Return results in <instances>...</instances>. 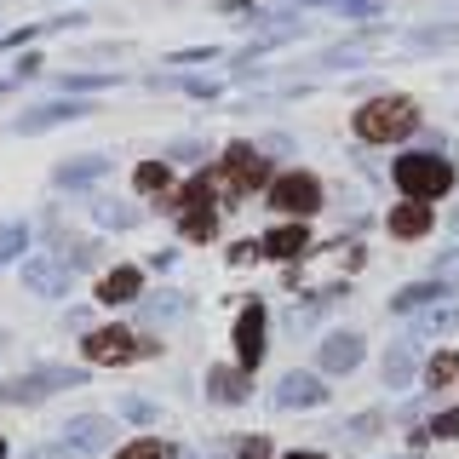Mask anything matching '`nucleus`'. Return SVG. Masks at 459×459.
Here are the masks:
<instances>
[{"label":"nucleus","mask_w":459,"mask_h":459,"mask_svg":"<svg viewBox=\"0 0 459 459\" xmlns=\"http://www.w3.org/2000/svg\"><path fill=\"white\" fill-rule=\"evenodd\" d=\"M138 287H143V276H138L133 264H121V270H109V276H104L98 299H104V305H126V299H138Z\"/></svg>","instance_id":"nucleus-11"},{"label":"nucleus","mask_w":459,"mask_h":459,"mask_svg":"<svg viewBox=\"0 0 459 459\" xmlns=\"http://www.w3.org/2000/svg\"><path fill=\"white\" fill-rule=\"evenodd\" d=\"M442 270H459V253H448V258H442Z\"/></svg>","instance_id":"nucleus-23"},{"label":"nucleus","mask_w":459,"mask_h":459,"mask_svg":"<svg viewBox=\"0 0 459 459\" xmlns=\"http://www.w3.org/2000/svg\"><path fill=\"white\" fill-rule=\"evenodd\" d=\"M322 396H327V385L310 379V373H287V379L276 385V408H316Z\"/></svg>","instance_id":"nucleus-8"},{"label":"nucleus","mask_w":459,"mask_h":459,"mask_svg":"<svg viewBox=\"0 0 459 459\" xmlns=\"http://www.w3.org/2000/svg\"><path fill=\"white\" fill-rule=\"evenodd\" d=\"M356 362H362V339H356V333L322 339V368H327V373H351Z\"/></svg>","instance_id":"nucleus-9"},{"label":"nucleus","mask_w":459,"mask_h":459,"mask_svg":"<svg viewBox=\"0 0 459 459\" xmlns=\"http://www.w3.org/2000/svg\"><path fill=\"white\" fill-rule=\"evenodd\" d=\"M305 247H310V230H305V224H276V230L264 236V253H270V258H299Z\"/></svg>","instance_id":"nucleus-10"},{"label":"nucleus","mask_w":459,"mask_h":459,"mask_svg":"<svg viewBox=\"0 0 459 459\" xmlns=\"http://www.w3.org/2000/svg\"><path fill=\"white\" fill-rule=\"evenodd\" d=\"M69 437H75V448H98V442L109 437V425L104 420H75V425H69Z\"/></svg>","instance_id":"nucleus-16"},{"label":"nucleus","mask_w":459,"mask_h":459,"mask_svg":"<svg viewBox=\"0 0 459 459\" xmlns=\"http://www.w3.org/2000/svg\"><path fill=\"white\" fill-rule=\"evenodd\" d=\"M184 236H190V241H212V212L207 207L184 212Z\"/></svg>","instance_id":"nucleus-17"},{"label":"nucleus","mask_w":459,"mask_h":459,"mask_svg":"<svg viewBox=\"0 0 459 459\" xmlns=\"http://www.w3.org/2000/svg\"><path fill=\"white\" fill-rule=\"evenodd\" d=\"M430 430H437V437H459V408L437 413V425H430Z\"/></svg>","instance_id":"nucleus-22"},{"label":"nucleus","mask_w":459,"mask_h":459,"mask_svg":"<svg viewBox=\"0 0 459 459\" xmlns=\"http://www.w3.org/2000/svg\"><path fill=\"white\" fill-rule=\"evenodd\" d=\"M236 356H241V368H258V356H264V305H241V316H236Z\"/></svg>","instance_id":"nucleus-6"},{"label":"nucleus","mask_w":459,"mask_h":459,"mask_svg":"<svg viewBox=\"0 0 459 459\" xmlns=\"http://www.w3.org/2000/svg\"><path fill=\"white\" fill-rule=\"evenodd\" d=\"M115 459H172L167 442H133V448H121Z\"/></svg>","instance_id":"nucleus-19"},{"label":"nucleus","mask_w":459,"mask_h":459,"mask_svg":"<svg viewBox=\"0 0 459 459\" xmlns=\"http://www.w3.org/2000/svg\"><path fill=\"white\" fill-rule=\"evenodd\" d=\"M0 454H6V437H0Z\"/></svg>","instance_id":"nucleus-25"},{"label":"nucleus","mask_w":459,"mask_h":459,"mask_svg":"<svg viewBox=\"0 0 459 459\" xmlns=\"http://www.w3.org/2000/svg\"><path fill=\"white\" fill-rule=\"evenodd\" d=\"M459 322V305L448 299V305H437V310H425L420 322H413V339H425V333H448V327Z\"/></svg>","instance_id":"nucleus-12"},{"label":"nucleus","mask_w":459,"mask_h":459,"mask_svg":"<svg viewBox=\"0 0 459 459\" xmlns=\"http://www.w3.org/2000/svg\"><path fill=\"white\" fill-rule=\"evenodd\" d=\"M385 379H391V385H408L413 379V339L391 344V356H385Z\"/></svg>","instance_id":"nucleus-13"},{"label":"nucleus","mask_w":459,"mask_h":459,"mask_svg":"<svg viewBox=\"0 0 459 459\" xmlns=\"http://www.w3.org/2000/svg\"><path fill=\"white\" fill-rule=\"evenodd\" d=\"M236 459H270V442H264V437H247V442L236 448Z\"/></svg>","instance_id":"nucleus-21"},{"label":"nucleus","mask_w":459,"mask_h":459,"mask_svg":"<svg viewBox=\"0 0 459 459\" xmlns=\"http://www.w3.org/2000/svg\"><path fill=\"white\" fill-rule=\"evenodd\" d=\"M287 459H322V454H287Z\"/></svg>","instance_id":"nucleus-24"},{"label":"nucleus","mask_w":459,"mask_h":459,"mask_svg":"<svg viewBox=\"0 0 459 459\" xmlns=\"http://www.w3.org/2000/svg\"><path fill=\"white\" fill-rule=\"evenodd\" d=\"M442 287L430 281V287H408V293H396V310H413V305H430V299H437Z\"/></svg>","instance_id":"nucleus-20"},{"label":"nucleus","mask_w":459,"mask_h":459,"mask_svg":"<svg viewBox=\"0 0 459 459\" xmlns=\"http://www.w3.org/2000/svg\"><path fill=\"white\" fill-rule=\"evenodd\" d=\"M138 351H143V344H138L133 327H98V333H86V362L115 368V362H133Z\"/></svg>","instance_id":"nucleus-4"},{"label":"nucleus","mask_w":459,"mask_h":459,"mask_svg":"<svg viewBox=\"0 0 459 459\" xmlns=\"http://www.w3.org/2000/svg\"><path fill=\"white\" fill-rule=\"evenodd\" d=\"M270 207L305 219V212L322 207V184H316L310 172H281V178H270Z\"/></svg>","instance_id":"nucleus-3"},{"label":"nucleus","mask_w":459,"mask_h":459,"mask_svg":"<svg viewBox=\"0 0 459 459\" xmlns=\"http://www.w3.org/2000/svg\"><path fill=\"white\" fill-rule=\"evenodd\" d=\"M270 172H264V155L258 150H247V143H236V150L224 155V190L230 195H247V190H258Z\"/></svg>","instance_id":"nucleus-5"},{"label":"nucleus","mask_w":459,"mask_h":459,"mask_svg":"<svg viewBox=\"0 0 459 459\" xmlns=\"http://www.w3.org/2000/svg\"><path fill=\"white\" fill-rule=\"evenodd\" d=\"M391 236L396 241H420V236H430V201H402V207H391Z\"/></svg>","instance_id":"nucleus-7"},{"label":"nucleus","mask_w":459,"mask_h":459,"mask_svg":"<svg viewBox=\"0 0 459 459\" xmlns=\"http://www.w3.org/2000/svg\"><path fill=\"white\" fill-rule=\"evenodd\" d=\"M396 184L408 201H437L454 190V167L442 155H402L396 161Z\"/></svg>","instance_id":"nucleus-2"},{"label":"nucleus","mask_w":459,"mask_h":459,"mask_svg":"<svg viewBox=\"0 0 459 459\" xmlns=\"http://www.w3.org/2000/svg\"><path fill=\"white\" fill-rule=\"evenodd\" d=\"M167 184H172V172L161 161H143L138 167V190H167Z\"/></svg>","instance_id":"nucleus-18"},{"label":"nucleus","mask_w":459,"mask_h":459,"mask_svg":"<svg viewBox=\"0 0 459 459\" xmlns=\"http://www.w3.org/2000/svg\"><path fill=\"white\" fill-rule=\"evenodd\" d=\"M425 385H430V391H442V385H459V356H454V351L430 356V368H425Z\"/></svg>","instance_id":"nucleus-14"},{"label":"nucleus","mask_w":459,"mask_h":459,"mask_svg":"<svg viewBox=\"0 0 459 459\" xmlns=\"http://www.w3.org/2000/svg\"><path fill=\"white\" fill-rule=\"evenodd\" d=\"M212 396H219V402H241V396H247V379L230 373V368H219V373H212Z\"/></svg>","instance_id":"nucleus-15"},{"label":"nucleus","mask_w":459,"mask_h":459,"mask_svg":"<svg viewBox=\"0 0 459 459\" xmlns=\"http://www.w3.org/2000/svg\"><path fill=\"white\" fill-rule=\"evenodd\" d=\"M413 126H420V104H408V98H373V104L356 109V133L368 143H396Z\"/></svg>","instance_id":"nucleus-1"}]
</instances>
